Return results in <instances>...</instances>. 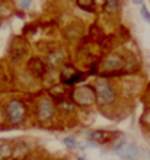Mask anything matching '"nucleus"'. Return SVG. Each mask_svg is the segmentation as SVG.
<instances>
[{
	"label": "nucleus",
	"mask_w": 150,
	"mask_h": 160,
	"mask_svg": "<svg viewBox=\"0 0 150 160\" xmlns=\"http://www.w3.org/2000/svg\"><path fill=\"white\" fill-rule=\"evenodd\" d=\"M95 93L96 99L102 105H111L115 101V92L112 86L106 82V79H98L95 82Z\"/></svg>",
	"instance_id": "nucleus-1"
},
{
	"label": "nucleus",
	"mask_w": 150,
	"mask_h": 160,
	"mask_svg": "<svg viewBox=\"0 0 150 160\" xmlns=\"http://www.w3.org/2000/svg\"><path fill=\"white\" fill-rule=\"evenodd\" d=\"M6 115L12 124H21L25 118V108L19 101H10L6 106Z\"/></svg>",
	"instance_id": "nucleus-2"
},
{
	"label": "nucleus",
	"mask_w": 150,
	"mask_h": 160,
	"mask_svg": "<svg viewBox=\"0 0 150 160\" xmlns=\"http://www.w3.org/2000/svg\"><path fill=\"white\" fill-rule=\"evenodd\" d=\"M114 152L117 153L121 159L124 160H136L138 157V150L137 147L131 143H127V141H122L114 148Z\"/></svg>",
	"instance_id": "nucleus-3"
},
{
	"label": "nucleus",
	"mask_w": 150,
	"mask_h": 160,
	"mask_svg": "<svg viewBox=\"0 0 150 160\" xmlns=\"http://www.w3.org/2000/svg\"><path fill=\"white\" fill-rule=\"evenodd\" d=\"M75 99L80 103H92L95 101V92L91 88H79L75 92Z\"/></svg>",
	"instance_id": "nucleus-4"
},
{
	"label": "nucleus",
	"mask_w": 150,
	"mask_h": 160,
	"mask_svg": "<svg viewBox=\"0 0 150 160\" xmlns=\"http://www.w3.org/2000/svg\"><path fill=\"white\" fill-rule=\"evenodd\" d=\"M38 111H39V118L42 121H47V119L53 118L54 115V108H53V103H51L48 99H42L38 105Z\"/></svg>",
	"instance_id": "nucleus-5"
},
{
	"label": "nucleus",
	"mask_w": 150,
	"mask_h": 160,
	"mask_svg": "<svg viewBox=\"0 0 150 160\" xmlns=\"http://www.w3.org/2000/svg\"><path fill=\"white\" fill-rule=\"evenodd\" d=\"M88 137H89V140H92V141H95V143H98V144H104V143H106V141H109V140L112 138V137L109 135V132L102 131V130L92 131V132L88 134Z\"/></svg>",
	"instance_id": "nucleus-6"
},
{
	"label": "nucleus",
	"mask_w": 150,
	"mask_h": 160,
	"mask_svg": "<svg viewBox=\"0 0 150 160\" xmlns=\"http://www.w3.org/2000/svg\"><path fill=\"white\" fill-rule=\"evenodd\" d=\"M121 66H122V60L115 54H111L104 63V67L106 70H115V68H120Z\"/></svg>",
	"instance_id": "nucleus-7"
},
{
	"label": "nucleus",
	"mask_w": 150,
	"mask_h": 160,
	"mask_svg": "<svg viewBox=\"0 0 150 160\" xmlns=\"http://www.w3.org/2000/svg\"><path fill=\"white\" fill-rule=\"evenodd\" d=\"M12 156V147L9 144H2L0 146V160L2 159H8Z\"/></svg>",
	"instance_id": "nucleus-8"
},
{
	"label": "nucleus",
	"mask_w": 150,
	"mask_h": 160,
	"mask_svg": "<svg viewBox=\"0 0 150 160\" xmlns=\"http://www.w3.org/2000/svg\"><path fill=\"white\" fill-rule=\"evenodd\" d=\"M60 61H61V54L60 52H53V54L48 55V63L51 66H57Z\"/></svg>",
	"instance_id": "nucleus-9"
},
{
	"label": "nucleus",
	"mask_w": 150,
	"mask_h": 160,
	"mask_svg": "<svg viewBox=\"0 0 150 160\" xmlns=\"http://www.w3.org/2000/svg\"><path fill=\"white\" fill-rule=\"evenodd\" d=\"M105 3H106V9L109 12H115L118 9V0H105Z\"/></svg>",
	"instance_id": "nucleus-10"
},
{
	"label": "nucleus",
	"mask_w": 150,
	"mask_h": 160,
	"mask_svg": "<svg viewBox=\"0 0 150 160\" xmlns=\"http://www.w3.org/2000/svg\"><path fill=\"white\" fill-rule=\"evenodd\" d=\"M64 144L70 148H76L77 147V140H76V137H66L64 138Z\"/></svg>",
	"instance_id": "nucleus-11"
},
{
	"label": "nucleus",
	"mask_w": 150,
	"mask_h": 160,
	"mask_svg": "<svg viewBox=\"0 0 150 160\" xmlns=\"http://www.w3.org/2000/svg\"><path fill=\"white\" fill-rule=\"evenodd\" d=\"M140 15H142V18L147 22V23H150V12L147 10V8L144 4H142V8H140Z\"/></svg>",
	"instance_id": "nucleus-12"
},
{
	"label": "nucleus",
	"mask_w": 150,
	"mask_h": 160,
	"mask_svg": "<svg viewBox=\"0 0 150 160\" xmlns=\"http://www.w3.org/2000/svg\"><path fill=\"white\" fill-rule=\"evenodd\" d=\"M19 4H21V8L22 9H29L31 8V4H32V0H21L19 2Z\"/></svg>",
	"instance_id": "nucleus-13"
},
{
	"label": "nucleus",
	"mask_w": 150,
	"mask_h": 160,
	"mask_svg": "<svg viewBox=\"0 0 150 160\" xmlns=\"http://www.w3.org/2000/svg\"><path fill=\"white\" fill-rule=\"evenodd\" d=\"M92 3H93V0H79L80 6H91Z\"/></svg>",
	"instance_id": "nucleus-14"
},
{
	"label": "nucleus",
	"mask_w": 150,
	"mask_h": 160,
	"mask_svg": "<svg viewBox=\"0 0 150 160\" xmlns=\"http://www.w3.org/2000/svg\"><path fill=\"white\" fill-rule=\"evenodd\" d=\"M134 4H143V0H133Z\"/></svg>",
	"instance_id": "nucleus-15"
},
{
	"label": "nucleus",
	"mask_w": 150,
	"mask_h": 160,
	"mask_svg": "<svg viewBox=\"0 0 150 160\" xmlns=\"http://www.w3.org/2000/svg\"><path fill=\"white\" fill-rule=\"evenodd\" d=\"M79 160H85V159H83V157H80V159H79Z\"/></svg>",
	"instance_id": "nucleus-16"
},
{
	"label": "nucleus",
	"mask_w": 150,
	"mask_h": 160,
	"mask_svg": "<svg viewBox=\"0 0 150 160\" xmlns=\"http://www.w3.org/2000/svg\"><path fill=\"white\" fill-rule=\"evenodd\" d=\"M29 160H37V159H29Z\"/></svg>",
	"instance_id": "nucleus-17"
}]
</instances>
